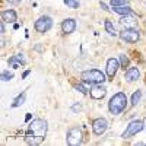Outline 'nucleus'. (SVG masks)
I'll use <instances>...</instances> for the list:
<instances>
[{"instance_id":"obj_1","label":"nucleus","mask_w":146,"mask_h":146,"mask_svg":"<svg viewBox=\"0 0 146 146\" xmlns=\"http://www.w3.org/2000/svg\"><path fill=\"white\" fill-rule=\"evenodd\" d=\"M47 130H48V124L45 120H42V118L32 120L28 124V135L25 137V142L28 145H32V146L40 145L45 139Z\"/></svg>"},{"instance_id":"obj_2","label":"nucleus","mask_w":146,"mask_h":146,"mask_svg":"<svg viewBox=\"0 0 146 146\" xmlns=\"http://www.w3.org/2000/svg\"><path fill=\"white\" fill-rule=\"evenodd\" d=\"M127 105V96L124 92H117L108 102V110L113 115H117L120 113L124 111V108Z\"/></svg>"},{"instance_id":"obj_3","label":"nucleus","mask_w":146,"mask_h":146,"mask_svg":"<svg viewBox=\"0 0 146 146\" xmlns=\"http://www.w3.org/2000/svg\"><path fill=\"white\" fill-rule=\"evenodd\" d=\"M80 79L82 82L85 83H92V85H96V83H102L105 80V75L98 70V69H91V70H85L80 73Z\"/></svg>"},{"instance_id":"obj_4","label":"nucleus","mask_w":146,"mask_h":146,"mask_svg":"<svg viewBox=\"0 0 146 146\" xmlns=\"http://www.w3.org/2000/svg\"><path fill=\"white\" fill-rule=\"evenodd\" d=\"M51 27H53V19H51L50 16H47V15L40 16L38 19L35 21V25H34L35 31H38V32H41V34L50 31Z\"/></svg>"},{"instance_id":"obj_5","label":"nucleus","mask_w":146,"mask_h":146,"mask_svg":"<svg viewBox=\"0 0 146 146\" xmlns=\"http://www.w3.org/2000/svg\"><path fill=\"white\" fill-rule=\"evenodd\" d=\"M143 127H145V124H143V121H140V120H135V121H131V123L127 126V129H126V131L123 133V139H129V137H131V136H135V135H137V133H140L142 130H143Z\"/></svg>"},{"instance_id":"obj_6","label":"nucleus","mask_w":146,"mask_h":146,"mask_svg":"<svg viewBox=\"0 0 146 146\" xmlns=\"http://www.w3.org/2000/svg\"><path fill=\"white\" fill-rule=\"evenodd\" d=\"M82 137H83L82 130H80L79 127H72V129L67 131L66 140H67V143H69L70 146H78V145L82 143Z\"/></svg>"},{"instance_id":"obj_7","label":"nucleus","mask_w":146,"mask_h":146,"mask_svg":"<svg viewBox=\"0 0 146 146\" xmlns=\"http://www.w3.org/2000/svg\"><path fill=\"white\" fill-rule=\"evenodd\" d=\"M120 38L123 40V41H126V42L133 44V42H137L139 41L140 34L135 28H124L123 31L120 32Z\"/></svg>"},{"instance_id":"obj_8","label":"nucleus","mask_w":146,"mask_h":146,"mask_svg":"<svg viewBox=\"0 0 146 146\" xmlns=\"http://www.w3.org/2000/svg\"><path fill=\"white\" fill-rule=\"evenodd\" d=\"M107 127H108V123H107L105 118H95L92 121V131L95 133L96 136H101L102 133L107 130Z\"/></svg>"},{"instance_id":"obj_9","label":"nucleus","mask_w":146,"mask_h":146,"mask_svg":"<svg viewBox=\"0 0 146 146\" xmlns=\"http://www.w3.org/2000/svg\"><path fill=\"white\" fill-rule=\"evenodd\" d=\"M118 67H120V63H118V60L117 58H108V62H107V76L108 78H114L117 75V72H118Z\"/></svg>"},{"instance_id":"obj_10","label":"nucleus","mask_w":146,"mask_h":146,"mask_svg":"<svg viewBox=\"0 0 146 146\" xmlns=\"http://www.w3.org/2000/svg\"><path fill=\"white\" fill-rule=\"evenodd\" d=\"M105 94H107V89L102 86V85L96 83L95 86L91 89V98H94V100H102L105 96Z\"/></svg>"},{"instance_id":"obj_11","label":"nucleus","mask_w":146,"mask_h":146,"mask_svg":"<svg viewBox=\"0 0 146 146\" xmlns=\"http://www.w3.org/2000/svg\"><path fill=\"white\" fill-rule=\"evenodd\" d=\"M75 29H76V21L75 19L67 18L62 22V31L64 34H72V32H75Z\"/></svg>"},{"instance_id":"obj_12","label":"nucleus","mask_w":146,"mask_h":146,"mask_svg":"<svg viewBox=\"0 0 146 146\" xmlns=\"http://www.w3.org/2000/svg\"><path fill=\"white\" fill-rule=\"evenodd\" d=\"M139 75H140V72H139L137 67H130V69H127L126 73H124V79H126L127 82H135V80L139 79Z\"/></svg>"},{"instance_id":"obj_13","label":"nucleus","mask_w":146,"mask_h":146,"mask_svg":"<svg viewBox=\"0 0 146 146\" xmlns=\"http://www.w3.org/2000/svg\"><path fill=\"white\" fill-rule=\"evenodd\" d=\"M16 19H18V15H16L15 10L7 9V10L2 12V21H5L7 23H13V22H16Z\"/></svg>"},{"instance_id":"obj_14","label":"nucleus","mask_w":146,"mask_h":146,"mask_svg":"<svg viewBox=\"0 0 146 146\" xmlns=\"http://www.w3.org/2000/svg\"><path fill=\"white\" fill-rule=\"evenodd\" d=\"M113 10L115 12V13H118V15H121V16H133L135 13H133V10H131V7L130 6H115V7H113Z\"/></svg>"},{"instance_id":"obj_15","label":"nucleus","mask_w":146,"mask_h":146,"mask_svg":"<svg viewBox=\"0 0 146 146\" xmlns=\"http://www.w3.org/2000/svg\"><path fill=\"white\" fill-rule=\"evenodd\" d=\"M120 23H121L124 28H135V27H136V21L131 19L130 16H123V18L120 19Z\"/></svg>"},{"instance_id":"obj_16","label":"nucleus","mask_w":146,"mask_h":146,"mask_svg":"<svg viewBox=\"0 0 146 146\" xmlns=\"http://www.w3.org/2000/svg\"><path fill=\"white\" fill-rule=\"evenodd\" d=\"M25 96H27V94H25V92H22L21 95H18L16 98L13 100V102H12V107L15 108V107H19V105H22L23 102H25Z\"/></svg>"},{"instance_id":"obj_17","label":"nucleus","mask_w":146,"mask_h":146,"mask_svg":"<svg viewBox=\"0 0 146 146\" xmlns=\"http://www.w3.org/2000/svg\"><path fill=\"white\" fill-rule=\"evenodd\" d=\"M104 27H105V31H107L110 35H114V36L117 35V31H115V28H114V25H113L111 21H105Z\"/></svg>"},{"instance_id":"obj_18","label":"nucleus","mask_w":146,"mask_h":146,"mask_svg":"<svg viewBox=\"0 0 146 146\" xmlns=\"http://www.w3.org/2000/svg\"><path fill=\"white\" fill-rule=\"evenodd\" d=\"M140 98H142V91H136L135 94L131 95V105H137Z\"/></svg>"},{"instance_id":"obj_19","label":"nucleus","mask_w":146,"mask_h":146,"mask_svg":"<svg viewBox=\"0 0 146 146\" xmlns=\"http://www.w3.org/2000/svg\"><path fill=\"white\" fill-rule=\"evenodd\" d=\"M129 63H130L129 57H126V54H121L120 56V66L126 69V67H129Z\"/></svg>"},{"instance_id":"obj_20","label":"nucleus","mask_w":146,"mask_h":146,"mask_svg":"<svg viewBox=\"0 0 146 146\" xmlns=\"http://www.w3.org/2000/svg\"><path fill=\"white\" fill-rule=\"evenodd\" d=\"M63 2H64L69 7H72V9H78V7H79V2H78V0H63Z\"/></svg>"},{"instance_id":"obj_21","label":"nucleus","mask_w":146,"mask_h":146,"mask_svg":"<svg viewBox=\"0 0 146 146\" xmlns=\"http://www.w3.org/2000/svg\"><path fill=\"white\" fill-rule=\"evenodd\" d=\"M111 6L115 7V6H126L127 5V0H111Z\"/></svg>"},{"instance_id":"obj_22","label":"nucleus","mask_w":146,"mask_h":146,"mask_svg":"<svg viewBox=\"0 0 146 146\" xmlns=\"http://www.w3.org/2000/svg\"><path fill=\"white\" fill-rule=\"evenodd\" d=\"M75 89L78 91V92H80V94H83V95H86L88 94V89L83 86L82 83H78V85H75Z\"/></svg>"},{"instance_id":"obj_23","label":"nucleus","mask_w":146,"mask_h":146,"mask_svg":"<svg viewBox=\"0 0 146 146\" xmlns=\"http://www.w3.org/2000/svg\"><path fill=\"white\" fill-rule=\"evenodd\" d=\"M12 78H13V73H9V72H3V73H2V80H3V82H7V80H10Z\"/></svg>"},{"instance_id":"obj_24","label":"nucleus","mask_w":146,"mask_h":146,"mask_svg":"<svg viewBox=\"0 0 146 146\" xmlns=\"http://www.w3.org/2000/svg\"><path fill=\"white\" fill-rule=\"evenodd\" d=\"M0 31H2V34H5V21H2V23H0Z\"/></svg>"},{"instance_id":"obj_25","label":"nucleus","mask_w":146,"mask_h":146,"mask_svg":"<svg viewBox=\"0 0 146 146\" xmlns=\"http://www.w3.org/2000/svg\"><path fill=\"white\" fill-rule=\"evenodd\" d=\"M72 110H73V111H78V110H80V105H79V104L73 105V107H72Z\"/></svg>"},{"instance_id":"obj_26","label":"nucleus","mask_w":146,"mask_h":146,"mask_svg":"<svg viewBox=\"0 0 146 146\" xmlns=\"http://www.w3.org/2000/svg\"><path fill=\"white\" fill-rule=\"evenodd\" d=\"M101 7H102V10H108V6L105 3H102V2H101Z\"/></svg>"},{"instance_id":"obj_27","label":"nucleus","mask_w":146,"mask_h":146,"mask_svg":"<svg viewBox=\"0 0 146 146\" xmlns=\"http://www.w3.org/2000/svg\"><path fill=\"white\" fill-rule=\"evenodd\" d=\"M9 3H19V2H22V0H7Z\"/></svg>"},{"instance_id":"obj_28","label":"nucleus","mask_w":146,"mask_h":146,"mask_svg":"<svg viewBox=\"0 0 146 146\" xmlns=\"http://www.w3.org/2000/svg\"><path fill=\"white\" fill-rule=\"evenodd\" d=\"M28 75H29V70H27V72H25V73H23V75H22V78H27V76H28Z\"/></svg>"},{"instance_id":"obj_29","label":"nucleus","mask_w":146,"mask_h":146,"mask_svg":"<svg viewBox=\"0 0 146 146\" xmlns=\"http://www.w3.org/2000/svg\"><path fill=\"white\" fill-rule=\"evenodd\" d=\"M145 127H146V126H145Z\"/></svg>"}]
</instances>
